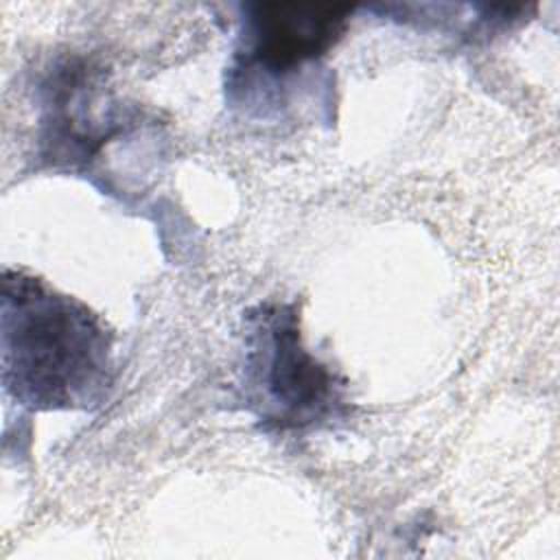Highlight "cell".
Listing matches in <instances>:
<instances>
[{"label": "cell", "instance_id": "3", "mask_svg": "<svg viewBox=\"0 0 560 560\" xmlns=\"http://www.w3.org/2000/svg\"><path fill=\"white\" fill-rule=\"evenodd\" d=\"M350 4H243L238 48L230 68V92L287 81L302 66L324 57L346 33Z\"/></svg>", "mask_w": 560, "mask_h": 560}, {"label": "cell", "instance_id": "4", "mask_svg": "<svg viewBox=\"0 0 560 560\" xmlns=\"http://www.w3.org/2000/svg\"><path fill=\"white\" fill-rule=\"evenodd\" d=\"M39 109L37 155L55 168L85 171L131 122L107 90L103 70L83 59H68L46 74L39 85Z\"/></svg>", "mask_w": 560, "mask_h": 560}, {"label": "cell", "instance_id": "1", "mask_svg": "<svg viewBox=\"0 0 560 560\" xmlns=\"http://www.w3.org/2000/svg\"><path fill=\"white\" fill-rule=\"evenodd\" d=\"M2 385L37 411L94 407L112 387V335L79 300L4 269Z\"/></svg>", "mask_w": 560, "mask_h": 560}, {"label": "cell", "instance_id": "2", "mask_svg": "<svg viewBox=\"0 0 560 560\" xmlns=\"http://www.w3.org/2000/svg\"><path fill=\"white\" fill-rule=\"evenodd\" d=\"M293 304L267 302L245 317L243 389L267 431H306L341 413L346 385L302 346Z\"/></svg>", "mask_w": 560, "mask_h": 560}]
</instances>
